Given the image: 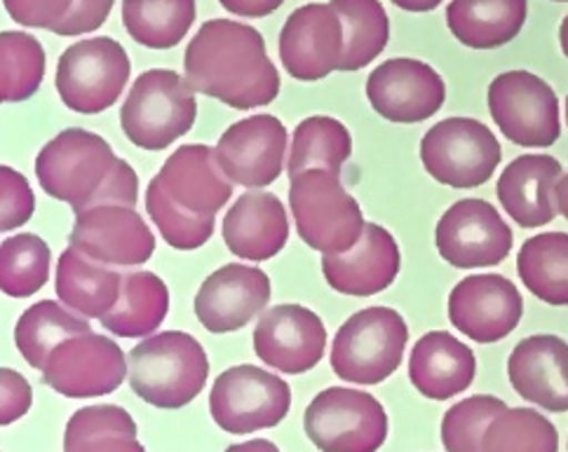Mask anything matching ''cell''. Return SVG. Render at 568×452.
Listing matches in <instances>:
<instances>
[{
    "mask_svg": "<svg viewBox=\"0 0 568 452\" xmlns=\"http://www.w3.org/2000/svg\"><path fill=\"white\" fill-rule=\"evenodd\" d=\"M186 82L193 92L237 111L268 106L280 94V73L266 40L233 19H210L186 48Z\"/></svg>",
    "mask_w": 568,
    "mask_h": 452,
    "instance_id": "obj_1",
    "label": "cell"
},
{
    "mask_svg": "<svg viewBox=\"0 0 568 452\" xmlns=\"http://www.w3.org/2000/svg\"><path fill=\"white\" fill-rule=\"evenodd\" d=\"M207 352L184 331H165L139 342L128 359L132 392L155 408L189 405L207 384Z\"/></svg>",
    "mask_w": 568,
    "mask_h": 452,
    "instance_id": "obj_2",
    "label": "cell"
},
{
    "mask_svg": "<svg viewBox=\"0 0 568 452\" xmlns=\"http://www.w3.org/2000/svg\"><path fill=\"white\" fill-rule=\"evenodd\" d=\"M290 207L298 237L322 256L346 254L362 237L359 202L329 172L308 170L292 176Z\"/></svg>",
    "mask_w": 568,
    "mask_h": 452,
    "instance_id": "obj_3",
    "label": "cell"
},
{
    "mask_svg": "<svg viewBox=\"0 0 568 452\" xmlns=\"http://www.w3.org/2000/svg\"><path fill=\"white\" fill-rule=\"evenodd\" d=\"M197 117L195 92L174 71L141 73L120 109V127L136 148L165 151L191 132Z\"/></svg>",
    "mask_w": 568,
    "mask_h": 452,
    "instance_id": "obj_4",
    "label": "cell"
},
{
    "mask_svg": "<svg viewBox=\"0 0 568 452\" xmlns=\"http://www.w3.org/2000/svg\"><path fill=\"white\" fill-rule=\"evenodd\" d=\"M409 328L390 307H367L338 328L332 345L334 373L353 384L388 380L404 359Z\"/></svg>",
    "mask_w": 568,
    "mask_h": 452,
    "instance_id": "obj_5",
    "label": "cell"
},
{
    "mask_svg": "<svg viewBox=\"0 0 568 452\" xmlns=\"http://www.w3.org/2000/svg\"><path fill=\"white\" fill-rule=\"evenodd\" d=\"M115 153L109 141L88 130H64L48 141L36 157V176L50 197L85 212L94 193L109 176Z\"/></svg>",
    "mask_w": 568,
    "mask_h": 452,
    "instance_id": "obj_6",
    "label": "cell"
},
{
    "mask_svg": "<svg viewBox=\"0 0 568 452\" xmlns=\"http://www.w3.org/2000/svg\"><path fill=\"white\" fill-rule=\"evenodd\" d=\"M303 429L322 452H378L388 439V415L367 392L329 387L308 403Z\"/></svg>",
    "mask_w": 568,
    "mask_h": 452,
    "instance_id": "obj_7",
    "label": "cell"
},
{
    "mask_svg": "<svg viewBox=\"0 0 568 452\" xmlns=\"http://www.w3.org/2000/svg\"><path fill=\"white\" fill-rule=\"evenodd\" d=\"M130 73V56L118 40L106 35L80 40L59 56L57 92L67 109L97 115L120 99Z\"/></svg>",
    "mask_w": 568,
    "mask_h": 452,
    "instance_id": "obj_8",
    "label": "cell"
},
{
    "mask_svg": "<svg viewBox=\"0 0 568 452\" xmlns=\"http://www.w3.org/2000/svg\"><path fill=\"white\" fill-rule=\"evenodd\" d=\"M423 167L449 188H477L500 164V143L473 117H446L420 141Z\"/></svg>",
    "mask_w": 568,
    "mask_h": 452,
    "instance_id": "obj_9",
    "label": "cell"
},
{
    "mask_svg": "<svg viewBox=\"0 0 568 452\" xmlns=\"http://www.w3.org/2000/svg\"><path fill=\"white\" fill-rule=\"evenodd\" d=\"M292 408V389L263 368L242 363L223 371L210 394V413L229 434H254L273 429Z\"/></svg>",
    "mask_w": 568,
    "mask_h": 452,
    "instance_id": "obj_10",
    "label": "cell"
},
{
    "mask_svg": "<svg viewBox=\"0 0 568 452\" xmlns=\"http://www.w3.org/2000/svg\"><path fill=\"white\" fill-rule=\"evenodd\" d=\"M489 111L503 136L517 146L547 148L561 136L559 99L529 71L500 73L489 88Z\"/></svg>",
    "mask_w": 568,
    "mask_h": 452,
    "instance_id": "obj_11",
    "label": "cell"
},
{
    "mask_svg": "<svg viewBox=\"0 0 568 452\" xmlns=\"http://www.w3.org/2000/svg\"><path fill=\"white\" fill-rule=\"evenodd\" d=\"M435 244L446 263L458 270H475L494 267L510 256L513 230L494 204L460 199L439 218Z\"/></svg>",
    "mask_w": 568,
    "mask_h": 452,
    "instance_id": "obj_12",
    "label": "cell"
},
{
    "mask_svg": "<svg viewBox=\"0 0 568 452\" xmlns=\"http://www.w3.org/2000/svg\"><path fill=\"white\" fill-rule=\"evenodd\" d=\"M128 359L118 342L85 333L52 349L43 382L69 399L106 397L125 382Z\"/></svg>",
    "mask_w": 568,
    "mask_h": 452,
    "instance_id": "obj_13",
    "label": "cell"
},
{
    "mask_svg": "<svg viewBox=\"0 0 568 452\" xmlns=\"http://www.w3.org/2000/svg\"><path fill=\"white\" fill-rule=\"evenodd\" d=\"M214 162L231 183L266 188L277 181L287 155V130L275 115H252L221 134Z\"/></svg>",
    "mask_w": 568,
    "mask_h": 452,
    "instance_id": "obj_14",
    "label": "cell"
},
{
    "mask_svg": "<svg viewBox=\"0 0 568 452\" xmlns=\"http://www.w3.org/2000/svg\"><path fill=\"white\" fill-rule=\"evenodd\" d=\"M71 249L118 270L149 263L155 251V237L134 209L94 207L75 214Z\"/></svg>",
    "mask_w": 568,
    "mask_h": 452,
    "instance_id": "obj_15",
    "label": "cell"
},
{
    "mask_svg": "<svg viewBox=\"0 0 568 452\" xmlns=\"http://www.w3.org/2000/svg\"><path fill=\"white\" fill-rule=\"evenodd\" d=\"M524 315L517 286L500 275H473L454 286L449 319L456 331L475 342L491 345L510 336Z\"/></svg>",
    "mask_w": 568,
    "mask_h": 452,
    "instance_id": "obj_16",
    "label": "cell"
},
{
    "mask_svg": "<svg viewBox=\"0 0 568 452\" xmlns=\"http://www.w3.org/2000/svg\"><path fill=\"white\" fill-rule=\"evenodd\" d=\"M367 99L381 117L409 125L433 117L442 109L446 85L425 61L397 56L372 71Z\"/></svg>",
    "mask_w": 568,
    "mask_h": 452,
    "instance_id": "obj_17",
    "label": "cell"
},
{
    "mask_svg": "<svg viewBox=\"0 0 568 452\" xmlns=\"http://www.w3.org/2000/svg\"><path fill=\"white\" fill-rule=\"evenodd\" d=\"M498 199L521 228H540L566 216V174L559 160L550 155H521L503 170Z\"/></svg>",
    "mask_w": 568,
    "mask_h": 452,
    "instance_id": "obj_18",
    "label": "cell"
},
{
    "mask_svg": "<svg viewBox=\"0 0 568 452\" xmlns=\"http://www.w3.org/2000/svg\"><path fill=\"white\" fill-rule=\"evenodd\" d=\"M327 347V328L303 305H277L254 328V352L271 368L301 376L315 368Z\"/></svg>",
    "mask_w": 568,
    "mask_h": 452,
    "instance_id": "obj_19",
    "label": "cell"
},
{
    "mask_svg": "<svg viewBox=\"0 0 568 452\" xmlns=\"http://www.w3.org/2000/svg\"><path fill=\"white\" fill-rule=\"evenodd\" d=\"M271 300V279L261 267L231 263L212 273L195 294V317L210 333L247 326Z\"/></svg>",
    "mask_w": 568,
    "mask_h": 452,
    "instance_id": "obj_20",
    "label": "cell"
},
{
    "mask_svg": "<svg viewBox=\"0 0 568 452\" xmlns=\"http://www.w3.org/2000/svg\"><path fill=\"white\" fill-rule=\"evenodd\" d=\"M341 50V19L329 3L294 10L280 31V61L292 78L303 82H315L338 71Z\"/></svg>",
    "mask_w": 568,
    "mask_h": 452,
    "instance_id": "obj_21",
    "label": "cell"
},
{
    "mask_svg": "<svg viewBox=\"0 0 568 452\" xmlns=\"http://www.w3.org/2000/svg\"><path fill=\"white\" fill-rule=\"evenodd\" d=\"M399 246L378 223H364L362 237L351 251L322 256L324 279L338 294L367 298L388 289L399 275Z\"/></svg>",
    "mask_w": 568,
    "mask_h": 452,
    "instance_id": "obj_22",
    "label": "cell"
},
{
    "mask_svg": "<svg viewBox=\"0 0 568 452\" xmlns=\"http://www.w3.org/2000/svg\"><path fill=\"white\" fill-rule=\"evenodd\" d=\"M507 378L515 392L550 413L568 408V347L557 336H531L521 340L507 359Z\"/></svg>",
    "mask_w": 568,
    "mask_h": 452,
    "instance_id": "obj_23",
    "label": "cell"
},
{
    "mask_svg": "<svg viewBox=\"0 0 568 452\" xmlns=\"http://www.w3.org/2000/svg\"><path fill=\"white\" fill-rule=\"evenodd\" d=\"M181 209L195 216H216L233 195V183L221 174L210 146H181L155 176Z\"/></svg>",
    "mask_w": 568,
    "mask_h": 452,
    "instance_id": "obj_24",
    "label": "cell"
},
{
    "mask_svg": "<svg viewBox=\"0 0 568 452\" xmlns=\"http://www.w3.org/2000/svg\"><path fill=\"white\" fill-rule=\"evenodd\" d=\"M290 239V220L273 193H245L223 218V242L242 260H268Z\"/></svg>",
    "mask_w": 568,
    "mask_h": 452,
    "instance_id": "obj_25",
    "label": "cell"
},
{
    "mask_svg": "<svg viewBox=\"0 0 568 452\" xmlns=\"http://www.w3.org/2000/svg\"><path fill=\"white\" fill-rule=\"evenodd\" d=\"M473 349L444 331L425 333L412 349L409 380L425 399L446 401L463 394L475 380Z\"/></svg>",
    "mask_w": 568,
    "mask_h": 452,
    "instance_id": "obj_26",
    "label": "cell"
},
{
    "mask_svg": "<svg viewBox=\"0 0 568 452\" xmlns=\"http://www.w3.org/2000/svg\"><path fill=\"white\" fill-rule=\"evenodd\" d=\"M170 312V289L158 275L146 270L123 273L120 294L101 326L118 338H149Z\"/></svg>",
    "mask_w": 568,
    "mask_h": 452,
    "instance_id": "obj_27",
    "label": "cell"
},
{
    "mask_svg": "<svg viewBox=\"0 0 568 452\" xmlns=\"http://www.w3.org/2000/svg\"><path fill=\"white\" fill-rule=\"evenodd\" d=\"M120 279H123V273L92 263L69 246L59 256L54 289L67 310L88 319H101L111 312V307L118 300Z\"/></svg>",
    "mask_w": 568,
    "mask_h": 452,
    "instance_id": "obj_28",
    "label": "cell"
},
{
    "mask_svg": "<svg viewBox=\"0 0 568 452\" xmlns=\"http://www.w3.org/2000/svg\"><path fill=\"white\" fill-rule=\"evenodd\" d=\"M529 6L524 0H498V3H475L456 0L446 6V24L465 48L494 50L519 35Z\"/></svg>",
    "mask_w": 568,
    "mask_h": 452,
    "instance_id": "obj_29",
    "label": "cell"
},
{
    "mask_svg": "<svg viewBox=\"0 0 568 452\" xmlns=\"http://www.w3.org/2000/svg\"><path fill=\"white\" fill-rule=\"evenodd\" d=\"M85 333H92L88 319L73 315L54 300H40L19 317L14 342L27 363L43 371L54 347Z\"/></svg>",
    "mask_w": 568,
    "mask_h": 452,
    "instance_id": "obj_30",
    "label": "cell"
},
{
    "mask_svg": "<svg viewBox=\"0 0 568 452\" xmlns=\"http://www.w3.org/2000/svg\"><path fill=\"white\" fill-rule=\"evenodd\" d=\"M64 452H146V448L136 441V422L125 408L88 405L69 420Z\"/></svg>",
    "mask_w": 568,
    "mask_h": 452,
    "instance_id": "obj_31",
    "label": "cell"
},
{
    "mask_svg": "<svg viewBox=\"0 0 568 452\" xmlns=\"http://www.w3.org/2000/svg\"><path fill=\"white\" fill-rule=\"evenodd\" d=\"M341 19L343 50L338 71H359L385 50L390 40V22L376 0H336L329 3Z\"/></svg>",
    "mask_w": 568,
    "mask_h": 452,
    "instance_id": "obj_32",
    "label": "cell"
},
{
    "mask_svg": "<svg viewBox=\"0 0 568 452\" xmlns=\"http://www.w3.org/2000/svg\"><path fill=\"white\" fill-rule=\"evenodd\" d=\"M568 235L542 233L526 239L519 258L517 273L536 298L547 305L564 307L568 302Z\"/></svg>",
    "mask_w": 568,
    "mask_h": 452,
    "instance_id": "obj_33",
    "label": "cell"
},
{
    "mask_svg": "<svg viewBox=\"0 0 568 452\" xmlns=\"http://www.w3.org/2000/svg\"><path fill=\"white\" fill-rule=\"evenodd\" d=\"M351 155L353 136L343 122L327 115L306 117L292 136V153L287 162L290 178L308 170H324L338 176Z\"/></svg>",
    "mask_w": 568,
    "mask_h": 452,
    "instance_id": "obj_34",
    "label": "cell"
},
{
    "mask_svg": "<svg viewBox=\"0 0 568 452\" xmlns=\"http://www.w3.org/2000/svg\"><path fill=\"white\" fill-rule=\"evenodd\" d=\"M195 22V3L172 0V3H146L128 0L123 3V24L139 45L151 50L176 48Z\"/></svg>",
    "mask_w": 568,
    "mask_h": 452,
    "instance_id": "obj_35",
    "label": "cell"
},
{
    "mask_svg": "<svg viewBox=\"0 0 568 452\" xmlns=\"http://www.w3.org/2000/svg\"><path fill=\"white\" fill-rule=\"evenodd\" d=\"M479 452H559V434L534 408H505L484 429Z\"/></svg>",
    "mask_w": 568,
    "mask_h": 452,
    "instance_id": "obj_36",
    "label": "cell"
},
{
    "mask_svg": "<svg viewBox=\"0 0 568 452\" xmlns=\"http://www.w3.org/2000/svg\"><path fill=\"white\" fill-rule=\"evenodd\" d=\"M52 254L38 235L22 233L0 244V291L29 298L50 279Z\"/></svg>",
    "mask_w": 568,
    "mask_h": 452,
    "instance_id": "obj_37",
    "label": "cell"
},
{
    "mask_svg": "<svg viewBox=\"0 0 568 452\" xmlns=\"http://www.w3.org/2000/svg\"><path fill=\"white\" fill-rule=\"evenodd\" d=\"M146 209L155 228L160 230L162 239H165L172 249L179 251H193L200 249L202 244H207L214 235L216 216H195L186 209H181L179 204L168 195V191L160 186V181L153 178L146 191Z\"/></svg>",
    "mask_w": 568,
    "mask_h": 452,
    "instance_id": "obj_38",
    "label": "cell"
},
{
    "mask_svg": "<svg viewBox=\"0 0 568 452\" xmlns=\"http://www.w3.org/2000/svg\"><path fill=\"white\" fill-rule=\"evenodd\" d=\"M507 403L491 394H475L446 410L442 420V445L446 452H479L484 429L500 415Z\"/></svg>",
    "mask_w": 568,
    "mask_h": 452,
    "instance_id": "obj_39",
    "label": "cell"
},
{
    "mask_svg": "<svg viewBox=\"0 0 568 452\" xmlns=\"http://www.w3.org/2000/svg\"><path fill=\"white\" fill-rule=\"evenodd\" d=\"M0 43L6 45L12 61V90L8 101H27L31 99L45 75V50L29 33L22 31H3Z\"/></svg>",
    "mask_w": 568,
    "mask_h": 452,
    "instance_id": "obj_40",
    "label": "cell"
},
{
    "mask_svg": "<svg viewBox=\"0 0 568 452\" xmlns=\"http://www.w3.org/2000/svg\"><path fill=\"white\" fill-rule=\"evenodd\" d=\"M36 212V197L24 174L0 164V233L22 228Z\"/></svg>",
    "mask_w": 568,
    "mask_h": 452,
    "instance_id": "obj_41",
    "label": "cell"
},
{
    "mask_svg": "<svg viewBox=\"0 0 568 452\" xmlns=\"http://www.w3.org/2000/svg\"><path fill=\"white\" fill-rule=\"evenodd\" d=\"M139 199V178L136 172L130 167L125 160L115 157L109 176L101 183V188L90 199L88 209L94 207H125L134 209Z\"/></svg>",
    "mask_w": 568,
    "mask_h": 452,
    "instance_id": "obj_42",
    "label": "cell"
},
{
    "mask_svg": "<svg viewBox=\"0 0 568 452\" xmlns=\"http://www.w3.org/2000/svg\"><path fill=\"white\" fill-rule=\"evenodd\" d=\"M33 403V392L29 380L12 371L0 368V427L22 420Z\"/></svg>",
    "mask_w": 568,
    "mask_h": 452,
    "instance_id": "obj_43",
    "label": "cell"
},
{
    "mask_svg": "<svg viewBox=\"0 0 568 452\" xmlns=\"http://www.w3.org/2000/svg\"><path fill=\"white\" fill-rule=\"evenodd\" d=\"M3 6L14 22L54 33L62 31L71 8V3H36V0H8Z\"/></svg>",
    "mask_w": 568,
    "mask_h": 452,
    "instance_id": "obj_44",
    "label": "cell"
},
{
    "mask_svg": "<svg viewBox=\"0 0 568 452\" xmlns=\"http://www.w3.org/2000/svg\"><path fill=\"white\" fill-rule=\"evenodd\" d=\"M229 12L240 14V17H263V14H271L275 10H280V0H271V3H233V0H226V3H221Z\"/></svg>",
    "mask_w": 568,
    "mask_h": 452,
    "instance_id": "obj_45",
    "label": "cell"
},
{
    "mask_svg": "<svg viewBox=\"0 0 568 452\" xmlns=\"http://www.w3.org/2000/svg\"><path fill=\"white\" fill-rule=\"evenodd\" d=\"M10 90H12V61L6 45L0 43V104H6L10 99Z\"/></svg>",
    "mask_w": 568,
    "mask_h": 452,
    "instance_id": "obj_46",
    "label": "cell"
},
{
    "mask_svg": "<svg viewBox=\"0 0 568 452\" xmlns=\"http://www.w3.org/2000/svg\"><path fill=\"white\" fill-rule=\"evenodd\" d=\"M226 452H280V448L266 439H254L245 443H235Z\"/></svg>",
    "mask_w": 568,
    "mask_h": 452,
    "instance_id": "obj_47",
    "label": "cell"
},
{
    "mask_svg": "<svg viewBox=\"0 0 568 452\" xmlns=\"http://www.w3.org/2000/svg\"><path fill=\"white\" fill-rule=\"evenodd\" d=\"M402 10H435L439 3H397Z\"/></svg>",
    "mask_w": 568,
    "mask_h": 452,
    "instance_id": "obj_48",
    "label": "cell"
}]
</instances>
